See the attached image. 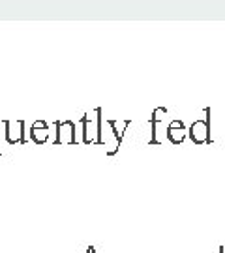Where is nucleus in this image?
Listing matches in <instances>:
<instances>
[{"label":"nucleus","mask_w":225,"mask_h":253,"mask_svg":"<svg viewBox=\"0 0 225 253\" xmlns=\"http://www.w3.org/2000/svg\"><path fill=\"white\" fill-rule=\"evenodd\" d=\"M6 126V139H8L9 145H15V143H25V120H17V131H13V124L6 120L4 122Z\"/></svg>","instance_id":"obj_5"},{"label":"nucleus","mask_w":225,"mask_h":253,"mask_svg":"<svg viewBox=\"0 0 225 253\" xmlns=\"http://www.w3.org/2000/svg\"><path fill=\"white\" fill-rule=\"evenodd\" d=\"M85 253H96V248H94V246H90V248H87V252Z\"/></svg>","instance_id":"obj_8"},{"label":"nucleus","mask_w":225,"mask_h":253,"mask_svg":"<svg viewBox=\"0 0 225 253\" xmlns=\"http://www.w3.org/2000/svg\"><path fill=\"white\" fill-rule=\"evenodd\" d=\"M186 137H188V127H186V124L182 120H179V118L171 120L169 126H167V139L171 141L173 145H182L186 141Z\"/></svg>","instance_id":"obj_3"},{"label":"nucleus","mask_w":225,"mask_h":253,"mask_svg":"<svg viewBox=\"0 0 225 253\" xmlns=\"http://www.w3.org/2000/svg\"><path fill=\"white\" fill-rule=\"evenodd\" d=\"M56 126V139H54V145H75L77 139H75V124L72 120H56L54 122Z\"/></svg>","instance_id":"obj_2"},{"label":"nucleus","mask_w":225,"mask_h":253,"mask_svg":"<svg viewBox=\"0 0 225 253\" xmlns=\"http://www.w3.org/2000/svg\"><path fill=\"white\" fill-rule=\"evenodd\" d=\"M30 139L36 143V145H44L49 139V124L45 120H36L32 127H30Z\"/></svg>","instance_id":"obj_4"},{"label":"nucleus","mask_w":225,"mask_h":253,"mask_svg":"<svg viewBox=\"0 0 225 253\" xmlns=\"http://www.w3.org/2000/svg\"><path fill=\"white\" fill-rule=\"evenodd\" d=\"M207 117L197 118L188 129V137L193 145H208L210 143V109H205Z\"/></svg>","instance_id":"obj_1"},{"label":"nucleus","mask_w":225,"mask_h":253,"mask_svg":"<svg viewBox=\"0 0 225 253\" xmlns=\"http://www.w3.org/2000/svg\"><path fill=\"white\" fill-rule=\"evenodd\" d=\"M89 120H90V115H83L81 118V124H83V143L85 145H96V137L92 135V131H90V126H89Z\"/></svg>","instance_id":"obj_7"},{"label":"nucleus","mask_w":225,"mask_h":253,"mask_svg":"<svg viewBox=\"0 0 225 253\" xmlns=\"http://www.w3.org/2000/svg\"><path fill=\"white\" fill-rule=\"evenodd\" d=\"M220 253H225V248H224V246H220Z\"/></svg>","instance_id":"obj_9"},{"label":"nucleus","mask_w":225,"mask_h":253,"mask_svg":"<svg viewBox=\"0 0 225 253\" xmlns=\"http://www.w3.org/2000/svg\"><path fill=\"white\" fill-rule=\"evenodd\" d=\"M167 113V109L165 107H156L152 113V117H150V145H160V141H158V124H160V120H162V115Z\"/></svg>","instance_id":"obj_6"}]
</instances>
